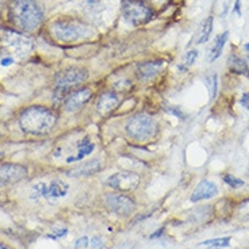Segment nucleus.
<instances>
[{
    "label": "nucleus",
    "instance_id": "nucleus-30",
    "mask_svg": "<svg viewBox=\"0 0 249 249\" xmlns=\"http://www.w3.org/2000/svg\"><path fill=\"white\" fill-rule=\"evenodd\" d=\"M0 249H8V248H7L6 245H4L3 243H0Z\"/></svg>",
    "mask_w": 249,
    "mask_h": 249
},
{
    "label": "nucleus",
    "instance_id": "nucleus-19",
    "mask_svg": "<svg viewBox=\"0 0 249 249\" xmlns=\"http://www.w3.org/2000/svg\"><path fill=\"white\" fill-rule=\"evenodd\" d=\"M213 23H214V17L210 15L203 22V25L200 26L198 37H196V44H205V42H207L210 39V36H212L213 31Z\"/></svg>",
    "mask_w": 249,
    "mask_h": 249
},
{
    "label": "nucleus",
    "instance_id": "nucleus-18",
    "mask_svg": "<svg viewBox=\"0 0 249 249\" xmlns=\"http://www.w3.org/2000/svg\"><path fill=\"white\" fill-rule=\"evenodd\" d=\"M228 67L229 71L237 75H248L249 68L248 62L244 60L243 57L237 56V54H231L228 60Z\"/></svg>",
    "mask_w": 249,
    "mask_h": 249
},
{
    "label": "nucleus",
    "instance_id": "nucleus-12",
    "mask_svg": "<svg viewBox=\"0 0 249 249\" xmlns=\"http://www.w3.org/2000/svg\"><path fill=\"white\" fill-rule=\"evenodd\" d=\"M119 106V96L117 91L110 89L105 91L99 95V98L96 100V111L100 115H108L112 111L117 110Z\"/></svg>",
    "mask_w": 249,
    "mask_h": 249
},
{
    "label": "nucleus",
    "instance_id": "nucleus-1",
    "mask_svg": "<svg viewBox=\"0 0 249 249\" xmlns=\"http://www.w3.org/2000/svg\"><path fill=\"white\" fill-rule=\"evenodd\" d=\"M58 115L49 107L30 106L20 111L18 118L19 127L30 136L48 134L56 127Z\"/></svg>",
    "mask_w": 249,
    "mask_h": 249
},
{
    "label": "nucleus",
    "instance_id": "nucleus-2",
    "mask_svg": "<svg viewBox=\"0 0 249 249\" xmlns=\"http://www.w3.org/2000/svg\"><path fill=\"white\" fill-rule=\"evenodd\" d=\"M11 18L23 31L37 30L44 20V13L38 0H13Z\"/></svg>",
    "mask_w": 249,
    "mask_h": 249
},
{
    "label": "nucleus",
    "instance_id": "nucleus-4",
    "mask_svg": "<svg viewBox=\"0 0 249 249\" xmlns=\"http://www.w3.org/2000/svg\"><path fill=\"white\" fill-rule=\"evenodd\" d=\"M53 36L61 42H75L91 34L89 26L77 19H57L52 25Z\"/></svg>",
    "mask_w": 249,
    "mask_h": 249
},
{
    "label": "nucleus",
    "instance_id": "nucleus-7",
    "mask_svg": "<svg viewBox=\"0 0 249 249\" xmlns=\"http://www.w3.org/2000/svg\"><path fill=\"white\" fill-rule=\"evenodd\" d=\"M88 80V72L84 68H67L60 71L54 77V84L58 89H64L67 92H72L73 88L80 86Z\"/></svg>",
    "mask_w": 249,
    "mask_h": 249
},
{
    "label": "nucleus",
    "instance_id": "nucleus-26",
    "mask_svg": "<svg viewBox=\"0 0 249 249\" xmlns=\"http://www.w3.org/2000/svg\"><path fill=\"white\" fill-rule=\"evenodd\" d=\"M102 244H103V241H102V238L100 237H92V240L89 241V247L92 249H96V248H100L102 247Z\"/></svg>",
    "mask_w": 249,
    "mask_h": 249
},
{
    "label": "nucleus",
    "instance_id": "nucleus-17",
    "mask_svg": "<svg viewBox=\"0 0 249 249\" xmlns=\"http://www.w3.org/2000/svg\"><path fill=\"white\" fill-rule=\"evenodd\" d=\"M228 37H229V31H224L222 34H219L214 44L212 45V48L209 49V53H207V61L213 62L217 60L218 57L222 54V50H224V46L228 41Z\"/></svg>",
    "mask_w": 249,
    "mask_h": 249
},
{
    "label": "nucleus",
    "instance_id": "nucleus-3",
    "mask_svg": "<svg viewBox=\"0 0 249 249\" xmlns=\"http://www.w3.org/2000/svg\"><path fill=\"white\" fill-rule=\"evenodd\" d=\"M126 134L136 141L145 142L157 137L159 134V122L157 119L145 112L134 114L124 122Z\"/></svg>",
    "mask_w": 249,
    "mask_h": 249
},
{
    "label": "nucleus",
    "instance_id": "nucleus-8",
    "mask_svg": "<svg viewBox=\"0 0 249 249\" xmlns=\"http://www.w3.org/2000/svg\"><path fill=\"white\" fill-rule=\"evenodd\" d=\"M105 206L119 217H129L136 212V202L124 193H108L103 195Z\"/></svg>",
    "mask_w": 249,
    "mask_h": 249
},
{
    "label": "nucleus",
    "instance_id": "nucleus-5",
    "mask_svg": "<svg viewBox=\"0 0 249 249\" xmlns=\"http://www.w3.org/2000/svg\"><path fill=\"white\" fill-rule=\"evenodd\" d=\"M122 15L131 26H143L155 18V10L145 0H122Z\"/></svg>",
    "mask_w": 249,
    "mask_h": 249
},
{
    "label": "nucleus",
    "instance_id": "nucleus-29",
    "mask_svg": "<svg viewBox=\"0 0 249 249\" xmlns=\"http://www.w3.org/2000/svg\"><path fill=\"white\" fill-rule=\"evenodd\" d=\"M234 11L238 15H241V0H236V3H234Z\"/></svg>",
    "mask_w": 249,
    "mask_h": 249
},
{
    "label": "nucleus",
    "instance_id": "nucleus-27",
    "mask_svg": "<svg viewBox=\"0 0 249 249\" xmlns=\"http://www.w3.org/2000/svg\"><path fill=\"white\" fill-rule=\"evenodd\" d=\"M14 62H15V61H14L13 57H4V58H3V60L0 61V64H1L3 67H10V65H13Z\"/></svg>",
    "mask_w": 249,
    "mask_h": 249
},
{
    "label": "nucleus",
    "instance_id": "nucleus-31",
    "mask_svg": "<svg viewBox=\"0 0 249 249\" xmlns=\"http://www.w3.org/2000/svg\"><path fill=\"white\" fill-rule=\"evenodd\" d=\"M244 48H245V50H247V52L249 53V44H245V46H244Z\"/></svg>",
    "mask_w": 249,
    "mask_h": 249
},
{
    "label": "nucleus",
    "instance_id": "nucleus-25",
    "mask_svg": "<svg viewBox=\"0 0 249 249\" xmlns=\"http://www.w3.org/2000/svg\"><path fill=\"white\" fill-rule=\"evenodd\" d=\"M67 233H68V229H60V231H56L54 233H52L49 234V238H54V240H58V238H62V237L67 236Z\"/></svg>",
    "mask_w": 249,
    "mask_h": 249
},
{
    "label": "nucleus",
    "instance_id": "nucleus-22",
    "mask_svg": "<svg viewBox=\"0 0 249 249\" xmlns=\"http://www.w3.org/2000/svg\"><path fill=\"white\" fill-rule=\"evenodd\" d=\"M196 57H198V52H196V50H190L186 56H184L183 61H181L180 65L178 67V69H179L180 72H187V69L194 65V62H195V60H196Z\"/></svg>",
    "mask_w": 249,
    "mask_h": 249
},
{
    "label": "nucleus",
    "instance_id": "nucleus-21",
    "mask_svg": "<svg viewBox=\"0 0 249 249\" xmlns=\"http://www.w3.org/2000/svg\"><path fill=\"white\" fill-rule=\"evenodd\" d=\"M202 247H209L207 249H221L226 248L231 245V237H219V238H213V240H207L200 243Z\"/></svg>",
    "mask_w": 249,
    "mask_h": 249
},
{
    "label": "nucleus",
    "instance_id": "nucleus-24",
    "mask_svg": "<svg viewBox=\"0 0 249 249\" xmlns=\"http://www.w3.org/2000/svg\"><path fill=\"white\" fill-rule=\"evenodd\" d=\"M87 247H89V240H88L87 236L80 237L75 244L76 249H84V248H87Z\"/></svg>",
    "mask_w": 249,
    "mask_h": 249
},
{
    "label": "nucleus",
    "instance_id": "nucleus-28",
    "mask_svg": "<svg viewBox=\"0 0 249 249\" xmlns=\"http://www.w3.org/2000/svg\"><path fill=\"white\" fill-rule=\"evenodd\" d=\"M241 105L249 110V92H245L241 98Z\"/></svg>",
    "mask_w": 249,
    "mask_h": 249
},
{
    "label": "nucleus",
    "instance_id": "nucleus-10",
    "mask_svg": "<svg viewBox=\"0 0 249 249\" xmlns=\"http://www.w3.org/2000/svg\"><path fill=\"white\" fill-rule=\"evenodd\" d=\"M27 176H29V169L25 165H20L17 162L0 164V187L19 183L27 179Z\"/></svg>",
    "mask_w": 249,
    "mask_h": 249
},
{
    "label": "nucleus",
    "instance_id": "nucleus-33",
    "mask_svg": "<svg viewBox=\"0 0 249 249\" xmlns=\"http://www.w3.org/2000/svg\"><path fill=\"white\" fill-rule=\"evenodd\" d=\"M248 77H249V72H248Z\"/></svg>",
    "mask_w": 249,
    "mask_h": 249
},
{
    "label": "nucleus",
    "instance_id": "nucleus-20",
    "mask_svg": "<svg viewBox=\"0 0 249 249\" xmlns=\"http://www.w3.org/2000/svg\"><path fill=\"white\" fill-rule=\"evenodd\" d=\"M100 169H102L100 161L99 160H96V159H93V160H89V161L84 162L80 168L77 169L76 174L83 175V176H91V175L99 172Z\"/></svg>",
    "mask_w": 249,
    "mask_h": 249
},
{
    "label": "nucleus",
    "instance_id": "nucleus-15",
    "mask_svg": "<svg viewBox=\"0 0 249 249\" xmlns=\"http://www.w3.org/2000/svg\"><path fill=\"white\" fill-rule=\"evenodd\" d=\"M6 41L15 54H25L27 52H30L33 48L30 41L18 33H11V34L6 36Z\"/></svg>",
    "mask_w": 249,
    "mask_h": 249
},
{
    "label": "nucleus",
    "instance_id": "nucleus-32",
    "mask_svg": "<svg viewBox=\"0 0 249 249\" xmlns=\"http://www.w3.org/2000/svg\"><path fill=\"white\" fill-rule=\"evenodd\" d=\"M1 134H3V131H1V129H0V137H1Z\"/></svg>",
    "mask_w": 249,
    "mask_h": 249
},
{
    "label": "nucleus",
    "instance_id": "nucleus-13",
    "mask_svg": "<svg viewBox=\"0 0 249 249\" xmlns=\"http://www.w3.org/2000/svg\"><path fill=\"white\" fill-rule=\"evenodd\" d=\"M164 61L162 60H149V61H143L137 65V73L138 80L148 81L153 79L155 76L162 69Z\"/></svg>",
    "mask_w": 249,
    "mask_h": 249
},
{
    "label": "nucleus",
    "instance_id": "nucleus-23",
    "mask_svg": "<svg viewBox=\"0 0 249 249\" xmlns=\"http://www.w3.org/2000/svg\"><path fill=\"white\" fill-rule=\"evenodd\" d=\"M222 179H224L225 183L229 187H231V188H240V187L244 186V180L238 179L236 176H231V175H224Z\"/></svg>",
    "mask_w": 249,
    "mask_h": 249
},
{
    "label": "nucleus",
    "instance_id": "nucleus-16",
    "mask_svg": "<svg viewBox=\"0 0 249 249\" xmlns=\"http://www.w3.org/2000/svg\"><path fill=\"white\" fill-rule=\"evenodd\" d=\"M93 149H95V145H93V142L91 141V138L88 137V136H86V137L81 138L80 141H79V143L76 145L75 155L68 156L65 161L67 162L80 161V160H83L86 156L91 155V153L93 152Z\"/></svg>",
    "mask_w": 249,
    "mask_h": 249
},
{
    "label": "nucleus",
    "instance_id": "nucleus-14",
    "mask_svg": "<svg viewBox=\"0 0 249 249\" xmlns=\"http://www.w3.org/2000/svg\"><path fill=\"white\" fill-rule=\"evenodd\" d=\"M218 194V187L210 180H202L198 183V186L195 187L194 193L191 194V198L190 200L196 203L200 200L205 199H212Z\"/></svg>",
    "mask_w": 249,
    "mask_h": 249
},
{
    "label": "nucleus",
    "instance_id": "nucleus-6",
    "mask_svg": "<svg viewBox=\"0 0 249 249\" xmlns=\"http://www.w3.org/2000/svg\"><path fill=\"white\" fill-rule=\"evenodd\" d=\"M69 186L65 181L60 179H53L49 183L39 181L34 184L31 188L30 198L34 200L46 199V200H56L64 198L68 194Z\"/></svg>",
    "mask_w": 249,
    "mask_h": 249
},
{
    "label": "nucleus",
    "instance_id": "nucleus-11",
    "mask_svg": "<svg viewBox=\"0 0 249 249\" xmlns=\"http://www.w3.org/2000/svg\"><path fill=\"white\" fill-rule=\"evenodd\" d=\"M92 96L93 89L91 87L76 88L64 100V110L71 114L80 111L81 108L92 99Z\"/></svg>",
    "mask_w": 249,
    "mask_h": 249
},
{
    "label": "nucleus",
    "instance_id": "nucleus-9",
    "mask_svg": "<svg viewBox=\"0 0 249 249\" xmlns=\"http://www.w3.org/2000/svg\"><path fill=\"white\" fill-rule=\"evenodd\" d=\"M140 184H141V176L133 171H121L111 175L107 179V186L124 194L136 191Z\"/></svg>",
    "mask_w": 249,
    "mask_h": 249
}]
</instances>
